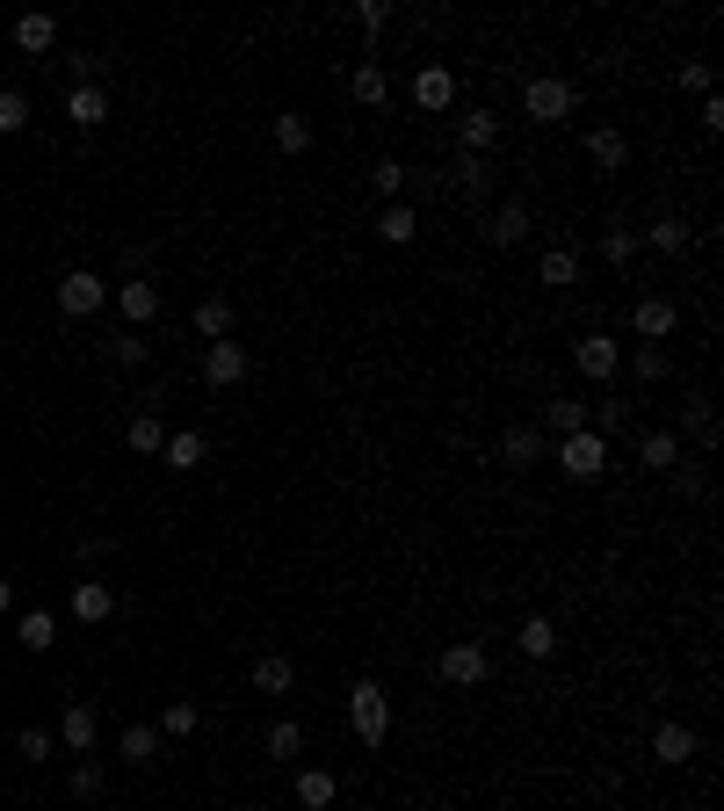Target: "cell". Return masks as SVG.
I'll return each instance as SVG.
<instances>
[{
    "label": "cell",
    "mask_w": 724,
    "mask_h": 811,
    "mask_svg": "<svg viewBox=\"0 0 724 811\" xmlns=\"http://www.w3.org/2000/svg\"><path fill=\"white\" fill-rule=\"evenodd\" d=\"M348 717H355V739L362 746H384V739H392V695H384V681L362 673L355 689H348Z\"/></svg>",
    "instance_id": "6da1fadb"
},
{
    "label": "cell",
    "mask_w": 724,
    "mask_h": 811,
    "mask_svg": "<svg viewBox=\"0 0 724 811\" xmlns=\"http://www.w3.org/2000/svg\"><path fill=\"white\" fill-rule=\"evenodd\" d=\"M572 109H580V87L558 80V73H544V80L522 87V117H529V123H566Z\"/></svg>",
    "instance_id": "7a4b0ae2"
},
{
    "label": "cell",
    "mask_w": 724,
    "mask_h": 811,
    "mask_svg": "<svg viewBox=\"0 0 724 811\" xmlns=\"http://www.w3.org/2000/svg\"><path fill=\"white\" fill-rule=\"evenodd\" d=\"M246 370H254V355H246L240 341H210V348H204V384H210V392H232V384H246Z\"/></svg>",
    "instance_id": "3957f363"
},
{
    "label": "cell",
    "mask_w": 724,
    "mask_h": 811,
    "mask_svg": "<svg viewBox=\"0 0 724 811\" xmlns=\"http://www.w3.org/2000/svg\"><path fill=\"white\" fill-rule=\"evenodd\" d=\"M558 464H566L572 479H602V464H608V435H594V428L566 435V442H558Z\"/></svg>",
    "instance_id": "277c9868"
},
{
    "label": "cell",
    "mask_w": 724,
    "mask_h": 811,
    "mask_svg": "<svg viewBox=\"0 0 724 811\" xmlns=\"http://www.w3.org/2000/svg\"><path fill=\"white\" fill-rule=\"evenodd\" d=\"M102 276H95V268H73L66 283H58V311H66V319H87V311H102Z\"/></svg>",
    "instance_id": "5b68a950"
},
{
    "label": "cell",
    "mask_w": 724,
    "mask_h": 811,
    "mask_svg": "<svg viewBox=\"0 0 724 811\" xmlns=\"http://www.w3.org/2000/svg\"><path fill=\"white\" fill-rule=\"evenodd\" d=\"M572 363H580V377H594V384H602V377H616L623 341H616V333H586V341L572 348Z\"/></svg>",
    "instance_id": "8992f818"
},
{
    "label": "cell",
    "mask_w": 724,
    "mask_h": 811,
    "mask_svg": "<svg viewBox=\"0 0 724 811\" xmlns=\"http://www.w3.org/2000/svg\"><path fill=\"white\" fill-rule=\"evenodd\" d=\"M442 681H449V689H479V681H485V645L457 638V645L442 653Z\"/></svg>",
    "instance_id": "52a82bcc"
},
{
    "label": "cell",
    "mask_w": 724,
    "mask_h": 811,
    "mask_svg": "<svg viewBox=\"0 0 724 811\" xmlns=\"http://www.w3.org/2000/svg\"><path fill=\"white\" fill-rule=\"evenodd\" d=\"M501 464H507V471L544 464V428H529V420H522V428H507V435H501Z\"/></svg>",
    "instance_id": "ba28073f"
},
{
    "label": "cell",
    "mask_w": 724,
    "mask_h": 811,
    "mask_svg": "<svg viewBox=\"0 0 724 811\" xmlns=\"http://www.w3.org/2000/svg\"><path fill=\"white\" fill-rule=\"evenodd\" d=\"M117 305H123V319H131V327H153V319H160V283L131 276V283L117 291Z\"/></svg>",
    "instance_id": "9c48e42d"
},
{
    "label": "cell",
    "mask_w": 724,
    "mask_h": 811,
    "mask_svg": "<svg viewBox=\"0 0 724 811\" xmlns=\"http://www.w3.org/2000/svg\"><path fill=\"white\" fill-rule=\"evenodd\" d=\"M414 102L420 109H449V102H457V73H449V66H420L414 73Z\"/></svg>",
    "instance_id": "30bf717a"
},
{
    "label": "cell",
    "mask_w": 724,
    "mask_h": 811,
    "mask_svg": "<svg viewBox=\"0 0 724 811\" xmlns=\"http://www.w3.org/2000/svg\"><path fill=\"white\" fill-rule=\"evenodd\" d=\"M160 457H167V471H196L210 457V442L196 428H182V435H167V442H160Z\"/></svg>",
    "instance_id": "8fae6325"
},
{
    "label": "cell",
    "mask_w": 724,
    "mask_h": 811,
    "mask_svg": "<svg viewBox=\"0 0 724 811\" xmlns=\"http://www.w3.org/2000/svg\"><path fill=\"white\" fill-rule=\"evenodd\" d=\"M348 95H355L362 109H377L384 95H392V80H384V66H377V58H362V66L348 73Z\"/></svg>",
    "instance_id": "7c38bea8"
},
{
    "label": "cell",
    "mask_w": 724,
    "mask_h": 811,
    "mask_svg": "<svg viewBox=\"0 0 724 811\" xmlns=\"http://www.w3.org/2000/svg\"><path fill=\"white\" fill-rule=\"evenodd\" d=\"M586 153H594V167H608V174H616L623 160H630V139H623L616 123H602V131H586Z\"/></svg>",
    "instance_id": "4fadbf2b"
},
{
    "label": "cell",
    "mask_w": 724,
    "mask_h": 811,
    "mask_svg": "<svg viewBox=\"0 0 724 811\" xmlns=\"http://www.w3.org/2000/svg\"><path fill=\"white\" fill-rule=\"evenodd\" d=\"M580 428H586V406H580V398H551V406H544V442H551V435L566 442V435H580Z\"/></svg>",
    "instance_id": "5bb4252c"
},
{
    "label": "cell",
    "mask_w": 724,
    "mask_h": 811,
    "mask_svg": "<svg viewBox=\"0 0 724 811\" xmlns=\"http://www.w3.org/2000/svg\"><path fill=\"white\" fill-rule=\"evenodd\" d=\"M15 645H30V653H52V645H58V616H52V609H30V616L15 623Z\"/></svg>",
    "instance_id": "9a60e30c"
},
{
    "label": "cell",
    "mask_w": 724,
    "mask_h": 811,
    "mask_svg": "<svg viewBox=\"0 0 724 811\" xmlns=\"http://www.w3.org/2000/svg\"><path fill=\"white\" fill-rule=\"evenodd\" d=\"M58 746H73V754H95V710L73 703L66 717H58Z\"/></svg>",
    "instance_id": "2e32d148"
},
{
    "label": "cell",
    "mask_w": 724,
    "mask_h": 811,
    "mask_svg": "<svg viewBox=\"0 0 724 811\" xmlns=\"http://www.w3.org/2000/svg\"><path fill=\"white\" fill-rule=\"evenodd\" d=\"M254 689H261V695H290V689H297V667H290L283 653L254 659Z\"/></svg>",
    "instance_id": "e0dca14e"
},
{
    "label": "cell",
    "mask_w": 724,
    "mask_h": 811,
    "mask_svg": "<svg viewBox=\"0 0 724 811\" xmlns=\"http://www.w3.org/2000/svg\"><path fill=\"white\" fill-rule=\"evenodd\" d=\"M638 464H652V471H673V464H681V435H667V428L638 435Z\"/></svg>",
    "instance_id": "ac0fdd59"
},
{
    "label": "cell",
    "mask_w": 724,
    "mask_h": 811,
    "mask_svg": "<svg viewBox=\"0 0 724 811\" xmlns=\"http://www.w3.org/2000/svg\"><path fill=\"white\" fill-rule=\"evenodd\" d=\"M109 609H117V594H109L102 580H80V588H73V616L80 623H109Z\"/></svg>",
    "instance_id": "d6986e66"
},
{
    "label": "cell",
    "mask_w": 724,
    "mask_h": 811,
    "mask_svg": "<svg viewBox=\"0 0 724 811\" xmlns=\"http://www.w3.org/2000/svg\"><path fill=\"white\" fill-rule=\"evenodd\" d=\"M652 754L667 760V768H681V760H695V732L689 725H659L652 732Z\"/></svg>",
    "instance_id": "ffe728a7"
},
{
    "label": "cell",
    "mask_w": 724,
    "mask_h": 811,
    "mask_svg": "<svg viewBox=\"0 0 724 811\" xmlns=\"http://www.w3.org/2000/svg\"><path fill=\"white\" fill-rule=\"evenodd\" d=\"M66 117H73V123H87V131H95V123L109 117V95H102V87H95V80H87V87H73V95H66Z\"/></svg>",
    "instance_id": "44dd1931"
},
{
    "label": "cell",
    "mask_w": 724,
    "mask_h": 811,
    "mask_svg": "<svg viewBox=\"0 0 724 811\" xmlns=\"http://www.w3.org/2000/svg\"><path fill=\"white\" fill-rule=\"evenodd\" d=\"M536 276L551 283V291H572V283H580V254H572V246H551V254L536 261Z\"/></svg>",
    "instance_id": "7402d4cb"
},
{
    "label": "cell",
    "mask_w": 724,
    "mask_h": 811,
    "mask_svg": "<svg viewBox=\"0 0 724 811\" xmlns=\"http://www.w3.org/2000/svg\"><path fill=\"white\" fill-rule=\"evenodd\" d=\"M15 44H22L30 58H44V52L58 44V22H52V15H22V22H15Z\"/></svg>",
    "instance_id": "603a6c76"
},
{
    "label": "cell",
    "mask_w": 724,
    "mask_h": 811,
    "mask_svg": "<svg viewBox=\"0 0 724 811\" xmlns=\"http://www.w3.org/2000/svg\"><path fill=\"white\" fill-rule=\"evenodd\" d=\"M630 319H638L645 341H667V333H673V297H645V305L630 311Z\"/></svg>",
    "instance_id": "cb8c5ba5"
},
{
    "label": "cell",
    "mask_w": 724,
    "mask_h": 811,
    "mask_svg": "<svg viewBox=\"0 0 724 811\" xmlns=\"http://www.w3.org/2000/svg\"><path fill=\"white\" fill-rule=\"evenodd\" d=\"M117 754L131 760V768H145V760H160V732H153V725H123Z\"/></svg>",
    "instance_id": "d4e9b609"
},
{
    "label": "cell",
    "mask_w": 724,
    "mask_h": 811,
    "mask_svg": "<svg viewBox=\"0 0 724 811\" xmlns=\"http://www.w3.org/2000/svg\"><path fill=\"white\" fill-rule=\"evenodd\" d=\"M196 333H210V341H232V297H204V305H196Z\"/></svg>",
    "instance_id": "484cf974"
},
{
    "label": "cell",
    "mask_w": 724,
    "mask_h": 811,
    "mask_svg": "<svg viewBox=\"0 0 724 811\" xmlns=\"http://www.w3.org/2000/svg\"><path fill=\"white\" fill-rule=\"evenodd\" d=\"M529 240V204H501L493 210V246H515Z\"/></svg>",
    "instance_id": "4316f807"
},
{
    "label": "cell",
    "mask_w": 724,
    "mask_h": 811,
    "mask_svg": "<svg viewBox=\"0 0 724 811\" xmlns=\"http://www.w3.org/2000/svg\"><path fill=\"white\" fill-rule=\"evenodd\" d=\"M515 645H522L529 659H551V653H558V631H551V616H529V623L515 631Z\"/></svg>",
    "instance_id": "83f0119b"
},
{
    "label": "cell",
    "mask_w": 724,
    "mask_h": 811,
    "mask_svg": "<svg viewBox=\"0 0 724 811\" xmlns=\"http://www.w3.org/2000/svg\"><path fill=\"white\" fill-rule=\"evenodd\" d=\"M297 804H305V811H327L333 804V768H305V776H297Z\"/></svg>",
    "instance_id": "f1b7e54d"
},
{
    "label": "cell",
    "mask_w": 724,
    "mask_h": 811,
    "mask_svg": "<svg viewBox=\"0 0 724 811\" xmlns=\"http://www.w3.org/2000/svg\"><path fill=\"white\" fill-rule=\"evenodd\" d=\"M15 131H30V95H22V87H0V139H15Z\"/></svg>",
    "instance_id": "f546056e"
},
{
    "label": "cell",
    "mask_w": 724,
    "mask_h": 811,
    "mask_svg": "<svg viewBox=\"0 0 724 811\" xmlns=\"http://www.w3.org/2000/svg\"><path fill=\"white\" fill-rule=\"evenodd\" d=\"M377 232H384V240H392V246H406V240H414V232H420V218H414V210H406V204H384V210H377Z\"/></svg>",
    "instance_id": "4dcf8cb0"
},
{
    "label": "cell",
    "mask_w": 724,
    "mask_h": 811,
    "mask_svg": "<svg viewBox=\"0 0 724 811\" xmlns=\"http://www.w3.org/2000/svg\"><path fill=\"white\" fill-rule=\"evenodd\" d=\"M276 153H311V123L305 117H297V109H290V117H276Z\"/></svg>",
    "instance_id": "1f68e13d"
},
{
    "label": "cell",
    "mask_w": 724,
    "mask_h": 811,
    "mask_svg": "<svg viewBox=\"0 0 724 811\" xmlns=\"http://www.w3.org/2000/svg\"><path fill=\"white\" fill-rule=\"evenodd\" d=\"M457 139H464V153H485V145L501 139V123L485 117V109H471V117H464V123H457Z\"/></svg>",
    "instance_id": "d6a6232c"
},
{
    "label": "cell",
    "mask_w": 724,
    "mask_h": 811,
    "mask_svg": "<svg viewBox=\"0 0 724 811\" xmlns=\"http://www.w3.org/2000/svg\"><path fill=\"white\" fill-rule=\"evenodd\" d=\"M638 240L652 246V254H681V246H689V224H681V218H659L652 232H638Z\"/></svg>",
    "instance_id": "836d02e7"
},
{
    "label": "cell",
    "mask_w": 724,
    "mask_h": 811,
    "mask_svg": "<svg viewBox=\"0 0 724 811\" xmlns=\"http://www.w3.org/2000/svg\"><path fill=\"white\" fill-rule=\"evenodd\" d=\"M268 754H276V760L305 754V725H297V717H276V725H268Z\"/></svg>",
    "instance_id": "e575fe53"
},
{
    "label": "cell",
    "mask_w": 724,
    "mask_h": 811,
    "mask_svg": "<svg viewBox=\"0 0 724 811\" xmlns=\"http://www.w3.org/2000/svg\"><path fill=\"white\" fill-rule=\"evenodd\" d=\"M196 725H204V710H196V703H167V710H160V732H167V739H189Z\"/></svg>",
    "instance_id": "d590c367"
},
{
    "label": "cell",
    "mask_w": 724,
    "mask_h": 811,
    "mask_svg": "<svg viewBox=\"0 0 724 811\" xmlns=\"http://www.w3.org/2000/svg\"><path fill=\"white\" fill-rule=\"evenodd\" d=\"M123 442L139 449V457H153V449L167 442V435H160V414H139V420H131V435H123Z\"/></svg>",
    "instance_id": "8d00e7d4"
},
{
    "label": "cell",
    "mask_w": 724,
    "mask_h": 811,
    "mask_svg": "<svg viewBox=\"0 0 724 811\" xmlns=\"http://www.w3.org/2000/svg\"><path fill=\"white\" fill-rule=\"evenodd\" d=\"M370 189H377L384 204H398V189H406V167H398V160H377V174H370Z\"/></svg>",
    "instance_id": "74e56055"
},
{
    "label": "cell",
    "mask_w": 724,
    "mask_h": 811,
    "mask_svg": "<svg viewBox=\"0 0 724 811\" xmlns=\"http://www.w3.org/2000/svg\"><path fill=\"white\" fill-rule=\"evenodd\" d=\"M630 370H638L645 384H659V377H667L673 363H667V348H638V355H630Z\"/></svg>",
    "instance_id": "f35d334b"
},
{
    "label": "cell",
    "mask_w": 724,
    "mask_h": 811,
    "mask_svg": "<svg viewBox=\"0 0 724 811\" xmlns=\"http://www.w3.org/2000/svg\"><path fill=\"white\" fill-rule=\"evenodd\" d=\"M638 246H645V240H638V232H623V224H616V232H602V254L616 261V268H623L630 254H638Z\"/></svg>",
    "instance_id": "ab89813d"
},
{
    "label": "cell",
    "mask_w": 724,
    "mask_h": 811,
    "mask_svg": "<svg viewBox=\"0 0 724 811\" xmlns=\"http://www.w3.org/2000/svg\"><path fill=\"white\" fill-rule=\"evenodd\" d=\"M52 746H58L52 732H44V725H30V732H22V739H15V754H22V760H44V754H52Z\"/></svg>",
    "instance_id": "60d3db41"
},
{
    "label": "cell",
    "mask_w": 724,
    "mask_h": 811,
    "mask_svg": "<svg viewBox=\"0 0 724 811\" xmlns=\"http://www.w3.org/2000/svg\"><path fill=\"white\" fill-rule=\"evenodd\" d=\"M109 355H117V363H131V370H139L145 355H153V348H145L139 333H117V341H109Z\"/></svg>",
    "instance_id": "b9f144b4"
},
{
    "label": "cell",
    "mask_w": 724,
    "mask_h": 811,
    "mask_svg": "<svg viewBox=\"0 0 724 811\" xmlns=\"http://www.w3.org/2000/svg\"><path fill=\"white\" fill-rule=\"evenodd\" d=\"M73 797H102V760H80V768H73Z\"/></svg>",
    "instance_id": "7bdbcfd3"
},
{
    "label": "cell",
    "mask_w": 724,
    "mask_h": 811,
    "mask_svg": "<svg viewBox=\"0 0 724 811\" xmlns=\"http://www.w3.org/2000/svg\"><path fill=\"white\" fill-rule=\"evenodd\" d=\"M689 435H695V442H717V414H710V406H695V414H689Z\"/></svg>",
    "instance_id": "ee69618b"
},
{
    "label": "cell",
    "mask_w": 724,
    "mask_h": 811,
    "mask_svg": "<svg viewBox=\"0 0 724 811\" xmlns=\"http://www.w3.org/2000/svg\"><path fill=\"white\" fill-rule=\"evenodd\" d=\"M457 182H464V189H479V182H485V160H479V153H457Z\"/></svg>",
    "instance_id": "f6af8a7d"
},
{
    "label": "cell",
    "mask_w": 724,
    "mask_h": 811,
    "mask_svg": "<svg viewBox=\"0 0 724 811\" xmlns=\"http://www.w3.org/2000/svg\"><path fill=\"white\" fill-rule=\"evenodd\" d=\"M355 22H362V30H384V22H392V8H384V0H362Z\"/></svg>",
    "instance_id": "bcb514c9"
},
{
    "label": "cell",
    "mask_w": 724,
    "mask_h": 811,
    "mask_svg": "<svg viewBox=\"0 0 724 811\" xmlns=\"http://www.w3.org/2000/svg\"><path fill=\"white\" fill-rule=\"evenodd\" d=\"M703 131H724V95H703Z\"/></svg>",
    "instance_id": "7dc6e473"
},
{
    "label": "cell",
    "mask_w": 724,
    "mask_h": 811,
    "mask_svg": "<svg viewBox=\"0 0 724 811\" xmlns=\"http://www.w3.org/2000/svg\"><path fill=\"white\" fill-rule=\"evenodd\" d=\"M0 609H15V580H0Z\"/></svg>",
    "instance_id": "c3c4849f"
},
{
    "label": "cell",
    "mask_w": 724,
    "mask_h": 811,
    "mask_svg": "<svg viewBox=\"0 0 724 811\" xmlns=\"http://www.w3.org/2000/svg\"><path fill=\"white\" fill-rule=\"evenodd\" d=\"M0 645H8V631H0Z\"/></svg>",
    "instance_id": "681fc988"
}]
</instances>
